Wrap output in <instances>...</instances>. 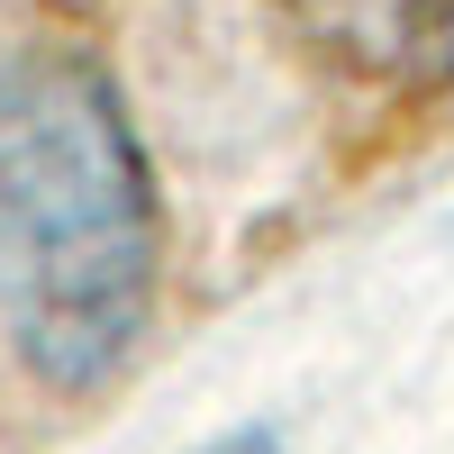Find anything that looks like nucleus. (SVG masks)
I'll use <instances>...</instances> for the list:
<instances>
[{"label":"nucleus","instance_id":"obj_3","mask_svg":"<svg viewBox=\"0 0 454 454\" xmlns=\"http://www.w3.org/2000/svg\"><path fill=\"white\" fill-rule=\"evenodd\" d=\"M192 454H291V445H282V427H273V419H237V427L200 436Z\"/></svg>","mask_w":454,"mask_h":454},{"label":"nucleus","instance_id":"obj_2","mask_svg":"<svg viewBox=\"0 0 454 454\" xmlns=\"http://www.w3.org/2000/svg\"><path fill=\"white\" fill-rule=\"evenodd\" d=\"M391 55L409 82H454V0H391Z\"/></svg>","mask_w":454,"mask_h":454},{"label":"nucleus","instance_id":"obj_1","mask_svg":"<svg viewBox=\"0 0 454 454\" xmlns=\"http://www.w3.org/2000/svg\"><path fill=\"white\" fill-rule=\"evenodd\" d=\"M164 192L128 91L73 36L0 64V336L36 391L91 400L145 355Z\"/></svg>","mask_w":454,"mask_h":454}]
</instances>
